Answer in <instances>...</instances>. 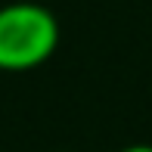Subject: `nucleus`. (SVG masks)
I'll return each mask as SVG.
<instances>
[{"label": "nucleus", "instance_id": "f257e3e1", "mask_svg": "<svg viewBox=\"0 0 152 152\" xmlns=\"http://www.w3.org/2000/svg\"><path fill=\"white\" fill-rule=\"evenodd\" d=\"M59 47V22L31 0L0 6V72H31Z\"/></svg>", "mask_w": 152, "mask_h": 152}, {"label": "nucleus", "instance_id": "f03ea898", "mask_svg": "<svg viewBox=\"0 0 152 152\" xmlns=\"http://www.w3.org/2000/svg\"><path fill=\"white\" fill-rule=\"evenodd\" d=\"M118 152H152V146H146V143H137V146H124Z\"/></svg>", "mask_w": 152, "mask_h": 152}]
</instances>
